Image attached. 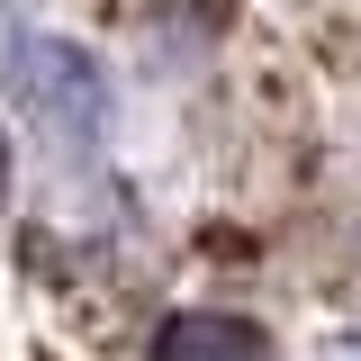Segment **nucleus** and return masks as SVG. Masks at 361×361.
<instances>
[{"label": "nucleus", "mask_w": 361, "mask_h": 361, "mask_svg": "<svg viewBox=\"0 0 361 361\" xmlns=\"http://www.w3.org/2000/svg\"><path fill=\"white\" fill-rule=\"evenodd\" d=\"M0 208H9V145H0Z\"/></svg>", "instance_id": "nucleus-3"}, {"label": "nucleus", "mask_w": 361, "mask_h": 361, "mask_svg": "<svg viewBox=\"0 0 361 361\" xmlns=\"http://www.w3.org/2000/svg\"><path fill=\"white\" fill-rule=\"evenodd\" d=\"M154 361H271V343H262V325H253V316L180 307V316H163V334H154Z\"/></svg>", "instance_id": "nucleus-2"}, {"label": "nucleus", "mask_w": 361, "mask_h": 361, "mask_svg": "<svg viewBox=\"0 0 361 361\" xmlns=\"http://www.w3.org/2000/svg\"><path fill=\"white\" fill-rule=\"evenodd\" d=\"M9 99H18V118L54 154H99V135H109V73L73 37H18V54H9Z\"/></svg>", "instance_id": "nucleus-1"}]
</instances>
